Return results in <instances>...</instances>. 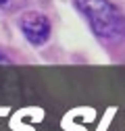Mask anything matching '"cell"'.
Returning a JSON list of instances; mask_svg holds the SVG:
<instances>
[{
    "instance_id": "cell-1",
    "label": "cell",
    "mask_w": 125,
    "mask_h": 131,
    "mask_svg": "<svg viewBox=\"0 0 125 131\" xmlns=\"http://www.w3.org/2000/svg\"><path fill=\"white\" fill-rule=\"evenodd\" d=\"M77 8L92 25L94 34L104 40H121L125 36V17L108 0H75Z\"/></svg>"
},
{
    "instance_id": "cell-2",
    "label": "cell",
    "mask_w": 125,
    "mask_h": 131,
    "mask_svg": "<svg viewBox=\"0 0 125 131\" xmlns=\"http://www.w3.org/2000/svg\"><path fill=\"white\" fill-rule=\"evenodd\" d=\"M19 29L25 40L34 46H42L50 38V21L38 10H27L19 17Z\"/></svg>"
},
{
    "instance_id": "cell-3",
    "label": "cell",
    "mask_w": 125,
    "mask_h": 131,
    "mask_svg": "<svg viewBox=\"0 0 125 131\" xmlns=\"http://www.w3.org/2000/svg\"><path fill=\"white\" fill-rule=\"evenodd\" d=\"M8 2H11V0H0V6H6Z\"/></svg>"
}]
</instances>
